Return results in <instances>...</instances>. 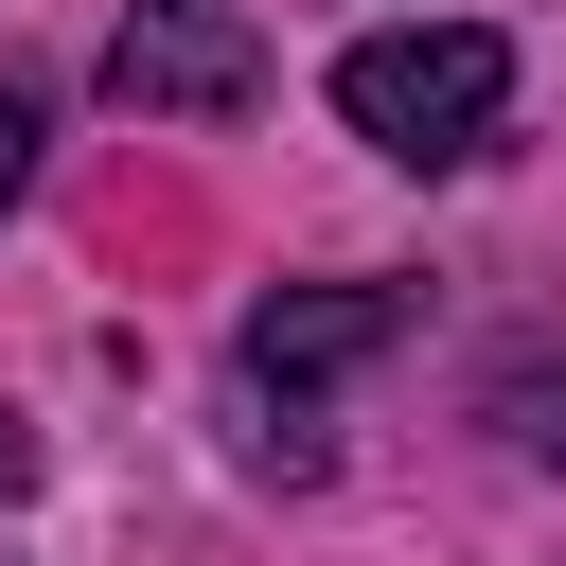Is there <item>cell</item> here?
<instances>
[{
	"label": "cell",
	"instance_id": "6da1fadb",
	"mask_svg": "<svg viewBox=\"0 0 566 566\" xmlns=\"http://www.w3.org/2000/svg\"><path fill=\"white\" fill-rule=\"evenodd\" d=\"M513 106V35L442 18V35H354L336 53V124L371 159H478V124Z\"/></svg>",
	"mask_w": 566,
	"mask_h": 566
},
{
	"label": "cell",
	"instance_id": "7a4b0ae2",
	"mask_svg": "<svg viewBox=\"0 0 566 566\" xmlns=\"http://www.w3.org/2000/svg\"><path fill=\"white\" fill-rule=\"evenodd\" d=\"M106 88H124L142 124H248V106H265V35H248L230 0H124Z\"/></svg>",
	"mask_w": 566,
	"mask_h": 566
},
{
	"label": "cell",
	"instance_id": "3957f363",
	"mask_svg": "<svg viewBox=\"0 0 566 566\" xmlns=\"http://www.w3.org/2000/svg\"><path fill=\"white\" fill-rule=\"evenodd\" d=\"M389 336H407L389 283H283V301L248 318V389H283V424H301V389L354 371V354H389Z\"/></svg>",
	"mask_w": 566,
	"mask_h": 566
},
{
	"label": "cell",
	"instance_id": "277c9868",
	"mask_svg": "<svg viewBox=\"0 0 566 566\" xmlns=\"http://www.w3.org/2000/svg\"><path fill=\"white\" fill-rule=\"evenodd\" d=\"M35 177V88H0V195Z\"/></svg>",
	"mask_w": 566,
	"mask_h": 566
},
{
	"label": "cell",
	"instance_id": "5b68a950",
	"mask_svg": "<svg viewBox=\"0 0 566 566\" xmlns=\"http://www.w3.org/2000/svg\"><path fill=\"white\" fill-rule=\"evenodd\" d=\"M548 442H566V424H548Z\"/></svg>",
	"mask_w": 566,
	"mask_h": 566
}]
</instances>
